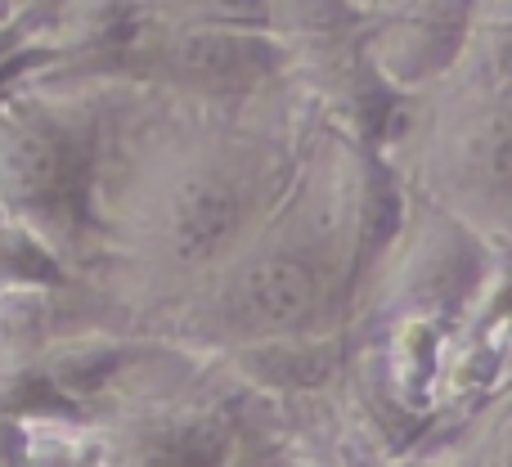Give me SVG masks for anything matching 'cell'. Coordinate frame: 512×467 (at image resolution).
Returning <instances> with one entry per match:
<instances>
[{"label":"cell","mask_w":512,"mask_h":467,"mask_svg":"<svg viewBox=\"0 0 512 467\" xmlns=\"http://www.w3.org/2000/svg\"><path fill=\"white\" fill-rule=\"evenodd\" d=\"M378 5H391V0H369V5H364V9H378Z\"/></svg>","instance_id":"15"},{"label":"cell","mask_w":512,"mask_h":467,"mask_svg":"<svg viewBox=\"0 0 512 467\" xmlns=\"http://www.w3.org/2000/svg\"><path fill=\"white\" fill-rule=\"evenodd\" d=\"M14 5H18V9H27V5H36V0H14Z\"/></svg>","instance_id":"16"},{"label":"cell","mask_w":512,"mask_h":467,"mask_svg":"<svg viewBox=\"0 0 512 467\" xmlns=\"http://www.w3.org/2000/svg\"><path fill=\"white\" fill-rule=\"evenodd\" d=\"M499 261L504 256L477 230L409 194L400 230L373 261L346 328L355 337L391 328H459L499 279Z\"/></svg>","instance_id":"6"},{"label":"cell","mask_w":512,"mask_h":467,"mask_svg":"<svg viewBox=\"0 0 512 467\" xmlns=\"http://www.w3.org/2000/svg\"><path fill=\"white\" fill-rule=\"evenodd\" d=\"M405 203L409 189L387 153L351 140L315 117L306 144H301L288 194L279 198L265 225H274L283 238L306 247L328 270V279L337 283L346 310H351L373 261L387 252L391 234L400 230ZM346 324H351V315H346Z\"/></svg>","instance_id":"5"},{"label":"cell","mask_w":512,"mask_h":467,"mask_svg":"<svg viewBox=\"0 0 512 467\" xmlns=\"http://www.w3.org/2000/svg\"><path fill=\"white\" fill-rule=\"evenodd\" d=\"M387 158L409 194L450 212L512 261V86L450 72L405 104Z\"/></svg>","instance_id":"3"},{"label":"cell","mask_w":512,"mask_h":467,"mask_svg":"<svg viewBox=\"0 0 512 467\" xmlns=\"http://www.w3.org/2000/svg\"><path fill=\"white\" fill-rule=\"evenodd\" d=\"M288 72V54L270 32L234 27H176L135 18L131 36L81 72L54 77H104L185 99H248L274 90Z\"/></svg>","instance_id":"7"},{"label":"cell","mask_w":512,"mask_h":467,"mask_svg":"<svg viewBox=\"0 0 512 467\" xmlns=\"http://www.w3.org/2000/svg\"><path fill=\"white\" fill-rule=\"evenodd\" d=\"M387 467H454V463H450V450H445V445H418L414 454H405V459H396Z\"/></svg>","instance_id":"12"},{"label":"cell","mask_w":512,"mask_h":467,"mask_svg":"<svg viewBox=\"0 0 512 467\" xmlns=\"http://www.w3.org/2000/svg\"><path fill=\"white\" fill-rule=\"evenodd\" d=\"M14 14H18V5H14V0H0V32H5V27L14 23Z\"/></svg>","instance_id":"14"},{"label":"cell","mask_w":512,"mask_h":467,"mask_svg":"<svg viewBox=\"0 0 512 467\" xmlns=\"http://www.w3.org/2000/svg\"><path fill=\"white\" fill-rule=\"evenodd\" d=\"M95 81L104 86L90 185L95 261L77 283L108 292L135 333L153 306L265 230L315 113L288 81L248 99H185Z\"/></svg>","instance_id":"1"},{"label":"cell","mask_w":512,"mask_h":467,"mask_svg":"<svg viewBox=\"0 0 512 467\" xmlns=\"http://www.w3.org/2000/svg\"><path fill=\"white\" fill-rule=\"evenodd\" d=\"M140 14L176 27H234V32H270L265 0H140Z\"/></svg>","instance_id":"11"},{"label":"cell","mask_w":512,"mask_h":467,"mask_svg":"<svg viewBox=\"0 0 512 467\" xmlns=\"http://www.w3.org/2000/svg\"><path fill=\"white\" fill-rule=\"evenodd\" d=\"M351 5H360V9H364V5H369V0H351Z\"/></svg>","instance_id":"17"},{"label":"cell","mask_w":512,"mask_h":467,"mask_svg":"<svg viewBox=\"0 0 512 467\" xmlns=\"http://www.w3.org/2000/svg\"><path fill=\"white\" fill-rule=\"evenodd\" d=\"M104 86L32 72L0 90V216L36 234L72 279L95 261V185Z\"/></svg>","instance_id":"2"},{"label":"cell","mask_w":512,"mask_h":467,"mask_svg":"<svg viewBox=\"0 0 512 467\" xmlns=\"http://www.w3.org/2000/svg\"><path fill=\"white\" fill-rule=\"evenodd\" d=\"M346 315V297L324 265L274 225H265L230 261L153 306L135 333L162 337L194 355H221L230 346L270 337L346 328Z\"/></svg>","instance_id":"4"},{"label":"cell","mask_w":512,"mask_h":467,"mask_svg":"<svg viewBox=\"0 0 512 467\" xmlns=\"http://www.w3.org/2000/svg\"><path fill=\"white\" fill-rule=\"evenodd\" d=\"M463 77L512 86V0H477L459 68Z\"/></svg>","instance_id":"9"},{"label":"cell","mask_w":512,"mask_h":467,"mask_svg":"<svg viewBox=\"0 0 512 467\" xmlns=\"http://www.w3.org/2000/svg\"><path fill=\"white\" fill-rule=\"evenodd\" d=\"M274 467H333V463L315 459V454H301V450H297V445H292V450H288V454H283V459H279V463H274Z\"/></svg>","instance_id":"13"},{"label":"cell","mask_w":512,"mask_h":467,"mask_svg":"<svg viewBox=\"0 0 512 467\" xmlns=\"http://www.w3.org/2000/svg\"><path fill=\"white\" fill-rule=\"evenodd\" d=\"M454 467H512V382L504 396L486 400L450 445Z\"/></svg>","instance_id":"10"},{"label":"cell","mask_w":512,"mask_h":467,"mask_svg":"<svg viewBox=\"0 0 512 467\" xmlns=\"http://www.w3.org/2000/svg\"><path fill=\"white\" fill-rule=\"evenodd\" d=\"M477 0H391L364 9V59L400 99L427 95L459 68Z\"/></svg>","instance_id":"8"}]
</instances>
